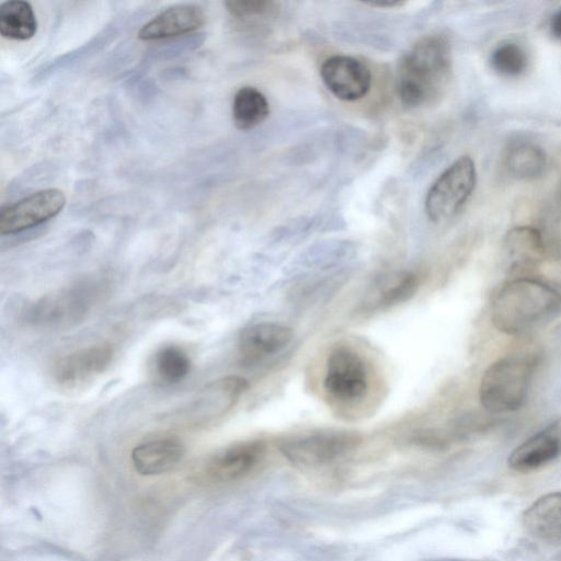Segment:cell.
I'll list each match as a JSON object with an SVG mask.
<instances>
[{
  "instance_id": "20",
  "label": "cell",
  "mask_w": 561,
  "mask_h": 561,
  "mask_svg": "<svg viewBox=\"0 0 561 561\" xmlns=\"http://www.w3.org/2000/svg\"><path fill=\"white\" fill-rule=\"evenodd\" d=\"M37 32L33 7L23 0H10L0 5V34L14 41H27Z\"/></svg>"
},
{
  "instance_id": "15",
  "label": "cell",
  "mask_w": 561,
  "mask_h": 561,
  "mask_svg": "<svg viewBox=\"0 0 561 561\" xmlns=\"http://www.w3.org/2000/svg\"><path fill=\"white\" fill-rule=\"evenodd\" d=\"M293 337V330L284 324L259 322L242 330L238 348L247 360L255 362L278 354L290 344Z\"/></svg>"
},
{
  "instance_id": "25",
  "label": "cell",
  "mask_w": 561,
  "mask_h": 561,
  "mask_svg": "<svg viewBox=\"0 0 561 561\" xmlns=\"http://www.w3.org/2000/svg\"><path fill=\"white\" fill-rule=\"evenodd\" d=\"M224 4L232 16L242 20L275 15L278 10L271 0H228Z\"/></svg>"
},
{
  "instance_id": "27",
  "label": "cell",
  "mask_w": 561,
  "mask_h": 561,
  "mask_svg": "<svg viewBox=\"0 0 561 561\" xmlns=\"http://www.w3.org/2000/svg\"><path fill=\"white\" fill-rule=\"evenodd\" d=\"M405 2L402 1H379V2H365V4H368L370 7H377V8H394L400 7L404 4Z\"/></svg>"
},
{
  "instance_id": "8",
  "label": "cell",
  "mask_w": 561,
  "mask_h": 561,
  "mask_svg": "<svg viewBox=\"0 0 561 561\" xmlns=\"http://www.w3.org/2000/svg\"><path fill=\"white\" fill-rule=\"evenodd\" d=\"M66 196L59 188L36 191L0 213V233L15 234L44 224L57 216L66 205Z\"/></svg>"
},
{
  "instance_id": "23",
  "label": "cell",
  "mask_w": 561,
  "mask_h": 561,
  "mask_svg": "<svg viewBox=\"0 0 561 561\" xmlns=\"http://www.w3.org/2000/svg\"><path fill=\"white\" fill-rule=\"evenodd\" d=\"M150 367L152 376L158 382L172 385L187 376L192 362L183 347L169 344L157 350L151 357Z\"/></svg>"
},
{
  "instance_id": "7",
  "label": "cell",
  "mask_w": 561,
  "mask_h": 561,
  "mask_svg": "<svg viewBox=\"0 0 561 561\" xmlns=\"http://www.w3.org/2000/svg\"><path fill=\"white\" fill-rule=\"evenodd\" d=\"M323 389L340 402L363 399L369 389L367 366L360 354L346 345L334 347L325 362Z\"/></svg>"
},
{
  "instance_id": "1",
  "label": "cell",
  "mask_w": 561,
  "mask_h": 561,
  "mask_svg": "<svg viewBox=\"0 0 561 561\" xmlns=\"http://www.w3.org/2000/svg\"><path fill=\"white\" fill-rule=\"evenodd\" d=\"M561 309V293L531 276L513 277L492 298L490 317L504 334H525Z\"/></svg>"
},
{
  "instance_id": "19",
  "label": "cell",
  "mask_w": 561,
  "mask_h": 561,
  "mask_svg": "<svg viewBox=\"0 0 561 561\" xmlns=\"http://www.w3.org/2000/svg\"><path fill=\"white\" fill-rule=\"evenodd\" d=\"M355 245L346 241L314 244L294 261L295 270L324 272L348 262L355 255Z\"/></svg>"
},
{
  "instance_id": "26",
  "label": "cell",
  "mask_w": 561,
  "mask_h": 561,
  "mask_svg": "<svg viewBox=\"0 0 561 561\" xmlns=\"http://www.w3.org/2000/svg\"><path fill=\"white\" fill-rule=\"evenodd\" d=\"M550 31L554 37L561 39V9L552 15Z\"/></svg>"
},
{
  "instance_id": "17",
  "label": "cell",
  "mask_w": 561,
  "mask_h": 561,
  "mask_svg": "<svg viewBox=\"0 0 561 561\" xmlns=\"http://www.w3.org/2000/svg\"><path fill=\"white\" fill-rule=\"evenodd\" d=\"M420 286V277L411 271L383 274L369 287L364 298L368 311L383 310L412 298Z\"/></svg>"
},
{
  "instance_id": "21",
  "label": "cell",
  "mask_w": 561,
  "mask_h": 561,
  "mask_svg": "<svg viewBox=\"0 0 561 561\" xmlns=\"http://www.w3.org/2000/svg\"><path fill=\"white\" fill-rule=\"evenodd\" d=\"M270 114L266 96L256 88H240L232 101V119L240 130H250L262 124Z\"/></svg>"
},
{
  "instance_id": "11",
  "label": "cell",
  "mask_w": 561,
  "mask_h": 561,
  "mask_svg": "<svg viewBox=\"0 0 561 561\" xmlns=\"http://www.w3.org/2000/svg\"><path fill=\"white\" fill-rule=\"evenodd\" d=\"M327 89L339 100L354 102L363 99L371 87V72L366 64L348 55L327 58L320 68Z\"/></svg>"
},
{
  "instance_id": "18",
  "label": "cell",
  "mask_w": 561,
  "mask_h": 561,
  "mask_svg": "<svg viewBox=\"0 0 561 561\" xmlns=\"http://www.w3.org/2000/svg\"><path fill=\"white\" fill-rule=\"evenodd\" d=\"M525 529L546 542L561 541V491L541 495L523 514Z\"/></svg>"
},
{
  "instance_id": "13",
  "label": "cell",
  "mask_w": 561,
  "mask_h": 561,
  "mask_svg": "<svg viewBox=\"0 0 561 561\" xmlns=\"http://www.w3.org/2000/svg\"><path fill=\"white\" fill-rule=\"evenodd\" d=\"M561 455V419L547 425L519 444L508 456L507 465L518 472L539 469Z\"/></svg>"
},
{
  "instance_id": "10",
  "label": "cell",
  "mask_w": 561,
  "mask_h": 561,
  "mask_svg": "<svg viewBox=\"0 0 561 561\" xmlns=\"http://www.w3.org/2000/svg\"><path fill=\"white\" fill-rule=\"evenodd\" d=\"M266 445L261 439L233 443L215 453L205 462L203 476L211 482H230L251 473L265 455Z\"/></svg>"
},
{
  "instance_id": "14",
  "label": "cell",
  "mask_w": 561,
  "mask_h": 561,
  "mask_svg": "<svg viewBox=\"0 0 561 561\" xmlns=\"http://www.w3.org/2000/svg\"><path fill=\"white\" fill-rule=\"evenodd\" d=\"M206 23L204 10L196 4L169 7L148 21L138 32L141 41H158L188 34Z\"/></svg>"
},
{
  "instance_id": "22",
  "label": "cell",
  "mask_w": 561,
  "mask_h": 561,
  "mask_svg": "<svg viewBox=\"0 0 561 561\" xmlns=\"http://www.w3.org/2000/svg\"><path fill=\"white\" fill-rule=\"evenodd\" d=\"M504 163L508 173L519 180L539 178L547 167L545 150L533 142L512 145L505 153Z\"/></svg>"
},
{
  "instance_id": "12",
  "label": "cell",
  "mask_w": 561,
  "mask_h": 561,
  "mask_svg": "<svg viewBox=\"0 0 561 561\" xmlns=\"http://www.w3.org/2000/svg\"><path fill=\"white\" fill-rule=\"evenodd\" d=\"M505 267L510 274L528 276L548 255L541 231L530 226H517L507 231L502 244Z\"/></svg>"
},
{
  "instance_id": "4",
  "label": "cell",
  "mask_w": 561,
  "mask_h": 561,
  "mask_svg": "<svg viewBox=\"0 0 561 561\" xmlns=\"http://www.w3.org/2000/svg\"><path fill=\"white\" fill-rule=\"evenodd\" d=\"M101 295L99 283L80 282L39 298L27 309L26 320L36 327L66 328L83 320Z\"/></svg>"
},
{
  "instance_id": "16",
  "label": "cell",
  "mask_w": 561,
  "mask_h": 561,
  "mask_svg": "<svg viewBox=\"0 0 561 561\" xmlns=\"http://www.w3.org/2000/svg\"><path fill=\"white\" fill-rule=\"evenodd\" d=\"M184 446L175 436H159L138 444L131 462L142 476H157L172 470L182 459Z\"/></svg>"
},
{
  "instance_id": "9",
  "label": "cell",
  "mask_w": 561,
  "mask_h": 561,
  "mask_svg": "<svg viewBox=\"0 0 561 561\" xmlns=\"http://www.w3.org/2000/svg\"><path fill=\"white\" fill-rule=\"evenodd\" d=\"M114 351L108 343L90 345L60 357L53 367V379L64 390H78L95 380L111 365Z\"/></svg>"
},
{
  "instance_id": "5",
  "label": "cell",
  "mask_w": 561,
  "mask_h": 561,
  "mask_svg": "<svg viewBox=\"0 0 561 561\" xmlns=\"http://www.w3.org/2000/svg\"><path fill=\"white\" fill-rule=\"evenodd\" d=\"M477 183L473 160L469 156L459 157L447 167L430 186L424 208L433 222L454 218L471 196Z\"/></svg>"
},
{
  "instance_id": "24",
  "label": "cell",
  "mask_w": 561,
  "mask_h": 561,
  "mask_svg": "<svg viewBox=\"0 0 561 561\" xmlns=\"http://www.w3.org/2000/svg\"><path fill=\"white\" fill-rule=\"evenodd\" d=\"M491 67L500 75L516 77L522 75L528 65L525 49L514 42L500 44L491 54Z\"/></svg>"
},
{
  "instance_id": "2",
  "label": "cell",
  "mask_w": 561,
  "mask_h": 561,
  "mask_svg": "<svg viewBox=\"0 0 561 561\" xmlns=\"http://www.w3.org/2000/svg\"><path fill=\"white\" fill-rule=\"evenodd\" d=\"M448 39L439 34L420 39L402 57L397 70V93L408 107L428 104L440 96L451 78Z\"/></svg>"
},
{
  "instance_id": "3",
  "label": "cell",
  "mask_w": 561,
  "mask_h": 561,
  "mask_svg": "<svg viewBox=\"0 0 561 561\" xmlns=\"http://www.w3.org/2000/svg\"><path fill=\"white\" fill-rule=\"evenodd\" d=\"M537 365V356L526 353L508 354L492 363L481 378V405L494 414L519 409L527 398Z\"/></svg>"
},
{
  "instance_id": "6",
  "label": "cell",
  "mask_w": 561,
  "mask_h": 561,
  "mask_svg": "<svg viewBox=\"0 0 561 561\" xmlns=\"http://www.w3.org/2000/svg\"><path fill=\"white\" fill-rule=\"evenodd\" d=\"M360 436L345 430H319L285 438L278 449L290 462L305 467L330 463L353 451Z\"/></svg>"
}]
</instances>
